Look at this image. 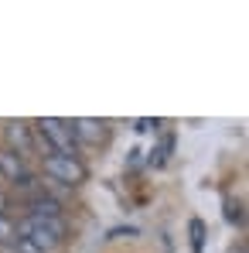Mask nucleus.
<instances>
[{"label":"nucleus","instance_id":"f257e3e1","mask_svg":"<svg viewBox=\"0 0 249 253\" xmlns=\"http://www.w3.org/2000/svg\"><path fill=\"white\" fill-rule=\"evenodd\" d=\"M35 144H41L44 154H69L79 158V137L72 130V120H58V117H41L35 120Z\"/></svg>","mask_w":249,"mask_h":253},{"label":"nucleus","instance_id":"6e6552de","mask_svg":"<svg viewBox=\"0 0 249 253\" xmlns=\"http://www.w3.org/2000/svg\"><path fill=\"white\" fill-rule=\"evenodd\" d=\"M17 240V229H14V219L10 215H0V247H10Z\"/></svg>","mask_w":249,"mask_h":253},{"label":"nucleus","instance_id":"f03ea898","mask_svg":"<svg viewBox=\"0 0 249 253\" xmlns=\"http://www.w3.org/2000/svg\"><path fill=\"white\" fill-rule=\"evenodd\" d=\"M14 229H17L21 240L38 243L44 253L58 250V247L65 243V236H69L65 219H48V215H21V219L14 222Z\"/></svg>","mask_w":249,"mask_h":253},{"label":"nucleus","instance_id":"1a4fd4ad","mask_svg":"<svg viewBox=\"0 0 249 253\" xmlns=\"http://www.w3.org/2000/svg\"><path fill=\"white\" fill-rule=\"evenodd\" d=\"M191 233H195V253H198L202 250V222H198V219L191 222Z\"/></svg>","mask_w":249,"mask_h":253},{"label":"nucleus","instance_id":"7ed1b4c3","mask_svg":"<svg viewBox=\"0 0 249 253\" xmlns=\"http://www.w3.org/2000/svg\"><path fill=\"white\" fill-rule=\"evenodd\" d=\"M0 181H7V185H14V188H21V192H38L41 188V181H38V174L28 168V158H21V154H14V151H0Z\"/></svg>","mask_w":249,"mask_h":253},{"label":"nucleus","instance_id":"20e7f679","mask_svg":"<svg viewBox=\"0 0 249 253\" xmlns=\"http://www.w3.org/2000/svg\"><path fill=\"white\" fill-rule=\"evenodd\" d=\"M41 165L48 181H62L65 188H75L85 181V165L79 158H69V154H41Z\"/></svg>","mask_w":249,"mask_h":253},{"label":"nucleus","instance_id":"9d476101","mask_svg":"<svg viewBox=\"0 0 249 253\" xmlns=\"http://www.w3.org/2000/svg\"><path fill=\"white\" fill-rule=\"evenodd\" d=\"M229 219H232V222H239V219H243V212H239V206H232V202H229Z\"/></svg>","mask_w":249,"mask_h":253},{"label":"nucleus","instance_id":"0eeeda50","mask_svg":"<svg viewBox=\"0 0 249 253\" xmlns=\"http://www.w3.org/2000/svg\"><path fill=\"white\" fill-rule=\"evenodd\" d=\"M72 130H75L79 144H82V140L96 144V140L106 137V124H103V120H72Z\"/></svg>","mask_w":249,"mask_h":253},{"label":"nucleus","instance_id":"39448f33","mask_svg":"<svg viewBox=\"0 0 249 253\" xmlns=\"http://www.w3.org/2000/svg\"><path fill=\"white\" fill-rule=\"evenodd\" d=\"M3 137H7V151H14V154H21V158H28V154L35 151V126L24 124V120L3 124Z\"/></svg>","mask_w":249,"mask_h":253},{"label":"nucleus","instance_id":"423d86ee","mask_svg":"<svg viewBox=\"0 0 249 253\" xmlns=\"http://www.w3.org/2000/svg\"><path fill=\"white\" fill-rule=\"evenodd\" d=\"M24 215H48V219H62V199H55L51 192H44V185L28 195V212Z\"/></svg>","mask_w":249,"mask_h":253},{"label":"nucleus","instance_id":"9b49d317","mask_svg":"<svg viewBox=\"0 0 249 253\" xmlns=\"http://www.w3.org/2000/svg\"><path fill=\"white\" fill-rule=\"evenodd\" d=\"M3 209H7V195L0 192V215H7V212H3Z\"/></svg>","mask_w":249,"mask_h":253}]
</instances>
